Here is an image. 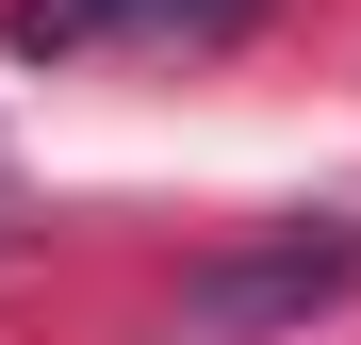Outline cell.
<instances>
[{
	"mask_svg": "<svg viewBox=\"0 0 361 345\" xmlns=\"http://www.w3.org/2000/svg\"><path fill=\"white\" fill-rule=\"evenodd\" d=\"M263 0H17V33L33 66H66V49H115V33H180V49H214V33H247Z\"/></svg>",
	"mask_w": 361,
	"mask_h": 345,
	"instance_id": "7a4b0ae2",
	"label": "cell"
},
{
	"mask_svg": "<svg viewBox=\"0 0 361 345\" xmlns=\"http://www.w3.org/2000/svg\"><path fill=\"white\" fill-rule=\"evenodd\" d=\"M361 279V214H295V230H263V247H230V263H197L180 279V329L197 345H263V329H295V313H329Z\"/></svg>",
	"mask_w": 361,
	"mask_h": 345,
	"instance_id": "6da1fadb",
	"label": "cell"
}]
</instances>
